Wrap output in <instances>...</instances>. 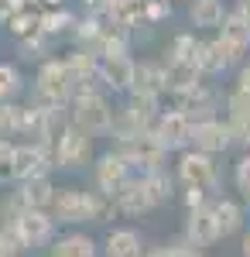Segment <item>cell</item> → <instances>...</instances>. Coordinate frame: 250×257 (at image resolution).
I'll return each instance as SVG.
<instances>
[{
	"label": "cell",
	"mask_w": 250,
	"mask_h": 257,
	"mask_svg": "<svg viewBox=\"0 0 250 257\" xmlns=\"http://www.w3.org/2000/svg\"><path fill=\"white\" fill-rule=\"evenodd\" d=\"M52 216L58 219V226H79V223H106V219L120 216V209L113 199L96 189L62 185L52 202Z\"/></svg>",
	"instance_id": "cell-1"
},
{
	"label": "cell",
	"mask_w": 250,
	"mask_h": 257,
	"mask_svg": "<svg viewBox=\"0 0 250 257\" xmlns=\"http://www.w3.org/2000/svg\"><path fill=\"white\" fill-rule=\"evenodd\" d=\"M113 117H116V103H113V93H106V89L79 93L69 103V120L76 127H82L86 134H93V138H110Z\"/></svg>",
	"instance_id": "cell-2"
},
{
	"label": "cell",
	"mask_w": 250,
	"mask_h": 257,
	"mask_svg": "<svg viewBox=\"0 0 250 257\" xmlns=\"http://www.w3.org/2000/svg\"><path fill=\"white\" fill-rule=\"evenodd\" d=\"M76 79L69 72L65 59H48L35 69V82H31V96L35 103H45V106H69L76 99Z\"/></svg>",
	"instance_id": "cell-3"
},
{
	"label": "cell",
	"mask_w": 250,
	"mask_h": 257,
	"mask_svg": "<svg viewBox=\"0 0 250 257\" xmlns=\"http://www.w3.org/2000/svg\"><path fill=\"white\" fill-rule=\"evenodd\" d=\"M175 175H178V185L182 189H202L209 192L212 199L223 196V172H219V161L206 155V151H182L178 161H175Z\"/></svg>",
	"instance_id": "cell-4"
},
{
	"label": "cell",
	"mask_w": 250,
	"mask_h": 257,
	"mask_svg": "<svg viewBox=\"0 0 250 257\" xmlns=\"http://www.w3.org/2000/svg\"><path fill=\"white\" fill-rule=\"evenodd\" d=\"M93 134H86L82 127H76L72 120L62 127V134L55 138V168H65V172H79L86 165L96 161V148H93Z\"/></svg>",
	"instance_id": "cell-5"
},
{
	"label": "cell",
	"mask_w": 250,
	"mask_h": 257,
	"mask_svg": "<svg viewBox=\"0 0 250 257\" xmlns=\"http://www.w3.org/2000/svg\"><path fill=\"white\" fill-rule=\"evenodd\" d=\"M223 103H226V96L219 93V86H216L212 79H202L199 86H192V89H185V93H178V96L165 99V106H175V110L189 113L195 123H199V120H209V117H219Z\"/></svg>",
	"instance_id": "cell-6"
},
{
	"label": "cell",
	"mask_w": 250,
	"mask_h": 257,
	"mask_svg": "<svg viewBox=\"0 0 250 257\" xmlns=\"http://www.w3.org/2000/svg\"><path fill=\"white\" fill-rule=\"evenodd\" d=\"M116 151L127 158V165L134 168V175H148V172H158V168H165V161H168V151H165V144L154 138L151 131H144V134H137V138H127L113 144Z\"/></svg>",
	"instance_id": "cell-7"
},
{
	"label": "cell",
	"mask_w": 250,
	"mask_h": 257,
	"mask_svg": "<svg viewBox=\"0 0 250 257\" xmlns=\"http://www.w3.org/2000/svg\"><path fill=\"white\" fill-rule=\"evenodd\" d=\"M192 131H195V120L189 113H182V110H175V106H165L158 113V120H154V127H151V134L165 144L168 155L189 151L192 148Z\"/></svg>",
	"instance_id": "cell-8"
},
{
	"label": "cell",
	"mask_w": 250,
	"mask_h": 257,
	"mask_svg": "<svg viewBox=\"0 0 250 257\" xmlns=\"http://www.w3.org/2000/svg\"><path fill=\"white\" fill-rule=\"evenodd\" d=\"M89 172H93V189L103 192V196L113 199L131 178H134V168L127 165V158L116 151V148H106V151H99L96 161L89 165Z\"/></svg>",
	"instance_id": "cell-9"
},
{
	"label": "cell",
	"mask_w": 250,
	"mask_h": 257,
	"mask_svg": "<svg viewBox=\"0 0 250 257\" xmlns=\"http://www.w3.org/2000/svg\"><path fill=\"white\" fill-rule=\"evenodd\" d=\"M11 226L18 230L24 250H31V254L52 247V240L58 237V219L52 216V209H24Z\"/></svg>",
	"instance_id": "cell-10"
},
{
	"label": "cell",
	"mask_w": 250,
	"mask_h": 257,
	"mask_svg": "<svg viewBox=\"0 0 250 257\" xmlns=\"http://www.w3.org/2000/svg\"><path fill=\"white\" fill-rule=\"evenodd\" d=\"M236 138H233V127L226 117H209V120H199L192 131V148L195 151H206L212 158H219V155H226Z\"/></svg>",
	"instance_id": "cell-11"
},
{
	"label": "cell",
	"mask_w": 250,
	"mask_h": 257,
	"mask_svg": "<svg viewBox=\"0 0 250 257\" xmlns=\"http://www.w3.org/2000/svg\"><path fill=\"white\" fill-rule=\"evenodd\" d=\"M182 240H189V243H195V247H202V250L223 240V233H219V219H216V206H212V199L206 202V206H199V209H189V213H185Z\"/></svg>",
	"instance_id": "cell-12"
},
{
	"label": "cell",
	"mask_w": 250,
	"mask_h": 257,
	"mask_svg": "<svg viewBox=\"0 0 250 257\" xmlns=\"http://www.w3.org/2000/svg\"><path fill=\"white\" fill-rule=\"evenodd\" d=\"M216 38L226 48L233 69H240L250 59V18H243L240 11H230V18L223 21V28L216 31Z\"/></svg>",
	"instance_id": "cell-13"
},
{
	"label": "cell",
	"mask_w": 250,
	"mask_h": 257,
	"mask_svg": "<svg viewBox=\"0 0 250 257\" xmlns=\"http://www.w3.org/2000/svg\"><path fill=\"white\" fill-rule=\"evenodd\" d=\"M223 110H226V120H230V127H233L236 144L247 151L250 148V86H243V82L233 79V86L226 89Z\"/></svg>",
	"instance_id": "cell-14"
},
{
	"label": "cell",
	"mask_w": 250,
	"mask_h": 257,
	"mask_svg": "<svg viewBox=\"0 0 250 257\" xmlns=\"http://www.w3.org/2000/svg\"><path fill=\"white\" fill-rule=\"evenodd\" d=\"M134 69L137 59L134 55H99V82L106 93L113 96H127L134 86Z\"/></svg>",
	"instance_id": "cell-15"
},
{
	"label": "cell",
	"mask_w": 250,
	"mask_h": 257,
	"mask_svg": "<svg viewBox=\"0 0 250 257\" xmlns=\"http://www.w3.org/2000/svg\"><path fill=\"white\" fill-rule=\"evenodd\" d=\"M99 250L103 257H148L144 237L134 226H110L106 237L99 240Z\"/></svg>",
	"instance_id": "cell-16"
},
{
	"label": "cell",
	"mask_w": 250,
	"mask_h": 257,
	"mask_svg": "<svg viewBox=\"0 0 250 257\" xmlns=\"http://www.w3.org/2000/svg\"><path fill=\"white\" fill-rule=\"evenodd\" d=\"M131 93H141V96H158V99L168 96V72H165V59H161V62L137 59Z\"/></svg>",
	"instance_id": "cell-17"
},
{
	"label": "cell",
	"mask_w": 250,
	"mask_h": 257,
	"mask_svg": "<svg viewBox=\"0 0 250 257\" xmlns=\"http://www.w3.org/2000/svg\"><path fill=\"white\" fill-rule=\"evenodd\" d=\"M116 209H120V216H144V213H151V209H158V202H154V196L148 192V185H144V178L134 175L120 192L113 196Z\"/></svg>",
	"instance_id": "cell-18"
},
{
	"label": "cell",
	"mask_w": 250,
	"mask_h": 257,
	"mask_svg": "<svg viewBox=\"0 0 250 257\" xmlns=\"http://www.w3.org/2000/svg\"><path fill=\"white\" fill-rule=\"evenodd\" d=\"M185 11H189V21H192L195 31H212L216 35L223 28V21L230 18L233 7H226V0H189Z\"/></svg>",
	"instance_id": "cell-19"
},
{
	"label": "cell",
	"mask_w": 250,
	"mask_h": 257,
	"mask_svg": "<svg viewBox=\"0 0 250 257\" xmlns=\"http://www.w3.org/2000/svg\"><path fill=\"white\" fill-rule=\"evenodd\" d=\"M195 65H199V72H202L206 79H219V76H226V72L233 69L230 55H226V48L219 45V38H216V35H212V38H199Z\"/></svg>",
	"instance_id": "cell-20"
},
{
	"label": "cell",
	"mask_w": 250,
	"mask_h": 257,
	"mask_svg": "<svg viewBox=\"0 0 250 257\" xmlns=\"http://www.w3.org/2000/svg\"><path fill=\"white\" fill-rule=\"evenodd\" d=\"M212 206H216V219H219V233H223V240L236 237V233L247 230V213H250V209H247L243 199L216 196V199H212Z\"/></svg>",
	"instance_id": "cell-21"
},
{
	"label": "cell",
	"mask_w": 250,
	"mask_h": 257,
	"mask_svg": "<svg viewBox=\"0 0 250 257\" xmlns=\"http://www.w3.org/2000/svg\"><path fill=\"white\" fill-rule=\"evenodd\" d=\"M48 257H103V250H99V243L89 237V233H82V230H65V233H58V237L52 240Z\"/></svg>",
	"instance_id": "cell-22"
},
{
	"label": "cell",
	"mask_w": 250,
	"mask_h": 257,
	"mask_svg": "<svg viewBox=\"0 0 250 257\" xmlns=\"http://www.w3.org/2000/svg\"><path fill=\"white\" fill-rule=\"evenodd\" d=\"M14 189H18V196L24 199L28 209H52V202L58 196V185L52 175H35L28 182H18Z\"/></svg>",
	"instance_id": "cell-23"
},
{
	"label": "cell",
	"mask_w": 250,
	"mask_h": 257,
	"mask_svg": "<svg viewBox=\"0 0 250 257\" xmlns=\"http://www.w3.org/2000/svg\"><path fill=\"white\" fill-rule=\"evenodd\" d=\"M52 48H55V38H52V35H45V31H35V35H28V38L14 41L18 59L21 62H35V65H41V62L52 59Z\"/></svg>",
	"instance_id": "cell-24"
},
{
	"label": "cell",
	"mask_w": 250,
	"mask_h": 257,
	"mask_svg": "<svg viewBox=\"0 0 250 257\" xmlns=\"http://www.w3.org/2000/svg\"><path fill=\"white\" fill-rule=\"evenodd\" d=\"M76 24H79V14L65 11V7H48V11H41V31L52 35V38H72Z\"/></svg>",
	"instance_id": "cell-25"
},
{
	"label": "cell",
	"mask_w": 250,
	"mask_h": 257,
	"mask_svg": "<svg viewBox=\"0 0 250 257\" xmlns=\"http://www.w3.org/2000/svg\"><path fill=\"white\" fill-rule=\"evenodd\" d=\"M28 93V79L18 62H0V103H18Z\"/></svg>",
	"instance_id": "cell-26"
},
{
	"label": "cell",
	"mask_w": 250,
	"mask_h": 257,
	"mask_svg": "<svg viewBox=\"0 0 250 257\" xmlns=\"http://www.w3.org/2000/svg\"><path fill=\"white\" fill-rule=\"evenodd\" d=\"M144 178V185H148V192L154 196V202L158 206H165V202H172L175 196H178V175L175 172H168V168H158V172H148V175H141Z\"/></svg>",
	"instance_id": "cell-27"
},
{
	"label": "cell",
	"mask_w": 250,
	"mask_h": 257,
	"mask_svg": "<svg viewBox=\"0 0 250 257\" xmlns=\"http://www.w3.org/2000/svg\"><path fill=\"white\" fill-rule=\"evenodd\" d=\"M195 52H199V38L195 31H182L168 41L165 48V62H195Z\"/></svg>",
	"instance_id": "cell-28"
},
{
	"label": "cell",
	"mask_w": 250,
	"mask_h": 257,
	"mask_svg": "<svg viewBox=\"0 0 250 257\" xmlns=\"http://www.w3.org/2000/svg\"><path fill=\"white\" fill-rule=\"evenodd\" d=\"M18 172H14V141H0V189H14Z\"/></svg>",
	"instance_id": "cell-29"
},
{
	"label": "cell",
	"mask_w": 250,
	"mask_h": 257,
	"mask_svg": "<svg viewBox=\"0 0 250 257\" xmlns=\"http://www.w3.org/2000/svg\"><path fill=\"white\" fill-rule=\"evenodd\" d=\"M233 189L240 192V199H250V148L233 161Z\"/></svg>",
	"instance_id": "cell-30"
},
{
	"label": "cell",
	"mask_w": 250,
	"mask_h": 257,
	"mask_svg": "<svg viewBox=\"0 0 250 257\" xmlns=\"http://www.w3.org/2000/svg\"><path fill=\"white\" fill-rule=\"evenodd\" d=\"M172 18V4L168 0H148V7H144V21L148 24H158V21Z\"/></svg>",
	"instance_id": "cell-31"
},
{
	"label": "cell",
	"mask_w": 250,
	"mask_h": 257,
	"mask_svg": "<svg viewBox=\"0 0 250 257\" xmlns=\"http://www.w3.org/2000/svg\"><path fill=\"white\" fill-rule=\"evenodd\" d=\"M178 196H182V206H185V213H189V209H199V206H206V202L212 199L209 192H202V189H182Z\"/></svg>",
	"instance_id": "cell-32"
},
{
	"label": "cell",
	"mask_w": 250,
	"mask_h": 257,
	"mask_svg": "<svg viewBox=\"0 0 250 257\" xmlns=\"http://www.w3.org/2000/svg\"><path fill=\"white\" fill-rule=\"evenodd\" d=\"M148 257H178V243H158V247H148Z\"/></svg>",
	"instance_id": "cell-33"
},
{
	"label": "cell",
	"mask_w": 250,
	"mask_h": 257,
	"mask_svg": "<svg viewBox=\"0 0 250 257\" xmlns=\"http://www.w3.org/2000/svg\"><path fill=\"white\" fill-rule=\"evenodd\" d=\"M178 257H206V250L189 243V240H178Z\"/></svg>",
	"instance_id": "cell-34"
},
{
	"label": "cell",
	"mask_w": 250,
	"mask_h": 257,
	"mask_svg": "<svg viewBox=\"0 0 250 257\" xmlns=\"http://www.w3.org/2000/svg\"><path fill=\"white\" fill-rule=\"evenodd\" d=\"M240 254H243V257H250V226L243 230V233H240Z\"/></svg>",
	"instance_id": "cell-35"
},
{
	"label": "cell",
	"mask_w": 250,
	"mask_h": 257,
	"mask_svg": "<svg viewBox=\"0 0 250 257\" xmlns=\"http://www.w3.org/2000/svg\"><path fill=\"white\" fill-rule=\"evenodd\" d=\"M233 11H240L243 18H250V0H236V4H233Z\"/></svg>",
	"instance_id": "cell-36"
},
{
	"label": "cell",
	"mask_w": 250,
	"mask_h": 257,
	"mask_svg": "<svg viewBox=\"0 0 250 257\" xmlns=\"http://www.w3.org/2000/svg\"><path fill=\"white\" fill-rule=\"evenodd\" d=\"M243 202H247V209H250V199H243Z\"/></svg>",
	"instance_id": "cell-37"
},
{
	"label": "cell",
	"mask_w": 250,
	"mask_h": 257,
	"mask_svg": "<svg viewBox=\"0 0 250 257\" xmlns=\"http://www.w3.org/2000/svg\"><path fill=\"white\" fill-rule=\"evenodd\" d=\"M168 4H175V0H168ZM185 4H189V0H185Z\"/></svg>",
	"instance_id": "cell-38"
},
{
	"label": "cell",
	"mask_w": 250,
	"mask_h": 257,
	"mask_svg": "<svg viewBox=\"0 0 250 257\" xmlns=\"http://www.w3.org/2000/svg\"><path fill=\"white\" fill-rule=\"evenodd\" d=\"M247 62H250V59H247Z\"/></svg>",
	"instance_id": "cell-39"
}]
</instances>
